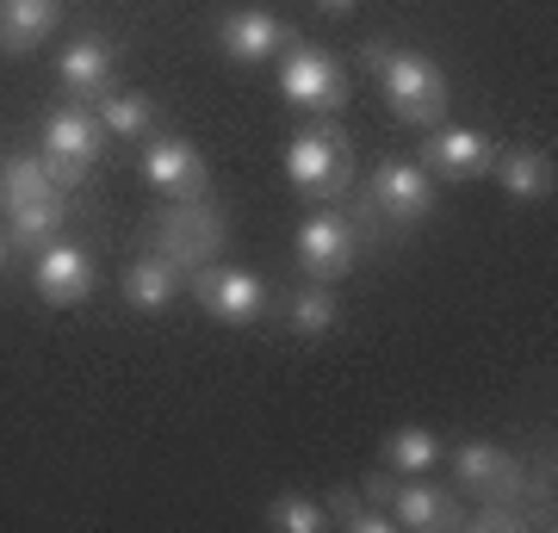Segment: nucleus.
<instances>
[{
    "mask_svg": "<svg viewBox=\"0 0 558 533\" xmlns=\"http://www.w3.org/2000/svg\"><path fill=\"white\" fill-rule=\"evenodd\" d=\"M360 62H366V75L379 81V94H385V106H391L398 124H416V131L447 124L453 94H447L440 62H428L422 50H403V44H385V38L360 44Z\"/></svg>",
    "mask_w": 558,
    "mask_h": 533,
    "instance_id": "nucleus-1",
    "label": "nucleus"
},
{
    "mask_svg": "<svg viewBox=\"0 0 558 533\" xmlns=\"http://www.w3.org/2000/svg\"><path fill=\"white\" fill-rule=\"evenodd\" d=\"M354 205H348V218H354L360 242L373 237L385 242L391 230H410V223H422L428 211H435V174L422 168V161H403V156H385L373 174H366V186L360 193H348Z\"/></svg>",
    "mask_w": 558,
    "mask_h": 533,
    "instance_id": "nucleus-2",
    "label": "nucleus"
},
{
    "mask_svg": "<svg viewBox=\"0 0 558 533\" xmlns=\"http://www.w3.org/2000/svg\"><path fill=\"white\" fill-rule=\"evenodd\" d=\"M286 180L317 205H341L354 193V137L329 112H317V124H304L299 137L286 143Z\"/></svg>",
    "mask_w": 558,
    "mask_h": 533,
    "instance_id": "nucleus-3",
    "label": "nucleus"
},
{
    "mask_svg": "<svg viewBox=\"0 0 558 533\" xmlns=\"http://www.w3.org/2000/svg\"><path fill=\"white\" fill-rule=\"evenodd\" d=\"M100 156H106V124L87 99H62V106L44 112L38 161H44V174H50V186H62V193L87 186V174H94Z\"/></svg>",
    "mask_w": 558,
    "mask_h": 533,
    "instance_id": "nucleus-4",
    "label": "nucleus"
},
{
    "mask_svg": "<svg viewBox=\"0 0 558 533\" xmlns=\"http://www.w3.org/2000/svg\"><path fill=\"white\" fill-rule=\"evenodd\" d=\"M143 242H149L156 255H168L180 274L193 279L199 267H211V261H218V249H223V211H218L205 193L161 198V211L149 218Z\"/></svg>",
    "mask_w": 558,
    "mask_h": 533,
    "instance_id": "nucleus-5",
    "label": "nucleus"
},
{
    "mask_svg": "<svg viewBox=\"0 0 558 533\" xmlns=\"http://www.w3.org/2000/svg\"><path fill=\"white\" fill-rule=\"evenodd\" d=\"M360 496H366V502H379V509L391 514V528H410V533L465 528V496L428 484V472H422V477H398V472H385V465H379V472H366Z\"/></svg>",
    "mask_w": 558,
    "mask_h": 533,
    "instance_id": "nucleus-6",
    "label": "nucleus"
},
{
    "mask_svg": "<svg viewBox=\"0 0 558 533\" xmlns=\"http://www.w3.org/2000/svg\"><path fill=\"white\" fill-rule=\"evenodd\" d=\"M186 286H193V298H199V311L218 316V323H230V329H242V323H260V316L274 311L267 279L248 274V267H230V261H211V267H199Z\"/></svg>",
    "mask_w": 558,
    "mask_h": 533,
    "instance_id": "nucleus-7",
    "label": "nucleus"
},
{
    "mask_svg": "<svg viewBox=\"0 0 558 533\" xmlns=\"http://www.w3.org/2000/svg\"><path fill=\"white\" fill-rule=\"evenodd\" d=\"M299 267H304V279H323V286H336L348 267L360 261V230H354V218L341 211V205H317L311 218L299 223Z\"/></svg>",
    "mask_w": 558,
    "mask_h": 533,
    "instance_id": "nucleus-8",
    "label": "nucleus"
},
{
    "mask_svg": "<svg viewBox=\"0 0 558 533\" xmlns=\"http://www.w3.org/2000/svg\"><path fill=\"white\" fill-rule=\"evenodd\" d=\"M453 490L465 496V502H478V496H515L521 509H527V459H515L509 447H497V440H459L453 447Z\"/></svg>",
    "mask_w": 558,
    "mask_h": 533,
    "instance_id": "nucleus-9",
    "label": "nucleus"
},
{
    "mask_svg": "<svg viewBox=\"0 0 558 533\" xmlns=\"http://www.w3.org/2000/svg\"><path fill=\"white\" fill-rule=\"evenodd\" d=\"M279 94L292 106H304V112H336L348 99V81H341L329 50H317L304 38H286V50H279Z\"/></svg>",
    "mask_w": 558,
    "mask_h": 533,
    "instance_id": "nucleus-10",
    "label": "nucleus"
},
{
    "mask_svg": "<svg viewBox=\"0 0 558 533\" xmlns=\"http://www.w3.org/2000/svg\"><path fill=\"white\" fill-rule=\"evenodd\" d=\"M143 180L156 186L161 198H180V193H205L211 186V168H205L199 143L180 137V131H149L143 137Z\"/></svg>",
    "mask_w": 558,
    "mask_h": 533,
    "instance_id": "nucleus-11",
    "label": "nucleus"
},
{
    "mask_svg": "<svg viewBox=\"0 0 558 533\" xmlns=\"http://www.w3.org/2000/svg\"><path fill=\"white\" fill-rule=\"evenodd\" d=\"M32 286H38L44 304H57V311H69V304H81V298H94V255H87V242L75 237H50L32 255Z\"/></svg>",
    "mask_w": 558,
    "mask_h": 533,
    "instance_id": "nucleus-12",
    "label": "nucleus"
},
{
    "mask_svg": "<svg viewBox=\"0 0 558 533\" xmlns=\"http://www.w3.org/2000/svg\"><path fill=\"white\" fill-rule=\"evenodd\" d=\"M422 168L435 180H478L497 168V143L472 124H435L428 143H422Z\"/></svg>",
    "mask_w": 558,
    "mask_h": 533,
    "instance_id": "nucleus-13",
    "label": "nucleus"
},
{
    "mask_svg": "<svg viewBox=\"0 0 558 533\" xmlns=\"http://www.w3.org/2000/svg\"><path fill=\"white\" fill-rule=\"evenodd\" d=\"M286 20L279 13H267V7H236V13H223L218 20V50L230 62H267L286 50Z\"/></svg>",
    "mask_w": 558,
    "mask_h": 533,
    "instance_id": "nucleus-14",
    "label": "nucleus"
},
{
    "mask_svg": "<svg viewBox=\"0 0 558 533\" xmlns=\"http://www.w3.org/2000/svg\"><path fill=\"white\" fill-rule=\"evenodd\" d=\"M57 75H62V94L69 99H87V106H94V99L112 94V81H119V50L106 38H75L62 50Z\"/></svg>",
    "mask_w": 558,
    "mask_h": 533,
    "instance_id": "nucleus-15",
    "label": "nucleus"
},
{
    "mask_svg": "<svg viewBox=\"0 0 558 533\" xmlns=\"http://www.w3.org/2000/svg\"><path fill=\"white\" fill-rule=\"evenodd\" d=\"M180 292H186V274H180L168 255H156V249H143V255L124 267V304H131L137 316L168 311Z\"/></svg>",
    "mask_w": 558,
    "mask_h": 533,
    "instance_id": "nucleus-16",
    "label": "nucleus"
},
{
    "mask_svg": "<svg viewBox=\"0 0 558 533\" xmlns=\"http://www.w3.org/2000/svg\"><path fill=\"white\" fill-rule=\"evenodd\" d=\"M490 174L502 180V193L515 198V205H546L553 186H558L553 156L534 149V143H509V149H497V168H490Z\"/></svg>",
    "mask_w": 558,
    "mask_h": 533,
    "instance_id": "nucleus-17",
    "label": "nucleus"
},
{
    "mask_svg": "<svg viewBox=\"0 0 558 533\" xmlns=\"http://www.w3.org/2000/svg\"><path fill=\"white\" fill-rule=\"evenodd\" d=\"M62 20V0H0V50L7 57H32Z\"/></svg>",
    "mask_w": 558,
    "mask_h": 533,
    "instance_id": "nucleus-18",
    "label": "nucleus"
},
{
    "mask_svg": "<svg viewBox=\"0 0 558 533\" xmlns=\"http://www.w3.org/2000/svg\"><path fill=\"white\" fill-rule=\"evenodd\" d=\"M440 459H447V440L435 435V428H422V422H410V428H391L379 447V465L385 472H398V477H422V472H435Z\"/></svg>",
    "mask_w": 558,
    "mask_h": 533,
    "instance_id": "nucleus-19",
    "label": "nucleus"
},
{
    "mask_svg": "<svg viewBox=\"0 0 558 533\" xmlns=\"http://www.w3.org/2000/svg\"><path fill=\"white\" fill-rule=\"evenodd\" d=\"M279 316H286V329L299 341H317L336 329V292L323 279H304V286H292V292L279 298Z\"/></svg>",
    "mask_w": 558,
    "mask_h": 533,
    "instance_id": "nucleus-20",
    "label": "nucleus"
},
{
    "mask_svg": "<svg viewBox=\"0 0 558 533\" xmlns=\"http://www.w3.org/2000/svg\"><path fill=\"white\" fill-rule=\"evenodd\" d=\"M94 112H100L106 137H124V143H143L149 131L161 124V106L149 94H124V87H112V94L94 99Z\"/></svg>",
    "mask_w": 558,
    "mask_h": 533,
    "instance_id": "nucleus-21",
    "label": "nucleus"
},
{
    "mask_svg": "<svg viewBox=\"0 0 558 533\" xmlns=\"http://www.w3.org/2000/svg\"><path fill=\"white\" fill-rule=\"evenodd\" d=\"M62 218H69V198H62V193L32 198L25 211H13V218H7V249H20V255H38L50 237H62Z\"/></svg>",
    "mask_w": 558,
    "mask_h": 533,
    "instance_id": "nucleus-22",
    "label": "nucleus"
},
{
    "mask_svg": "<svg viewBox=\"0 0 558 533\" xmlns=\"http://www.w3.org/2000/svg\"><path fill=\"white\" fill-rule=\"evenodd\" d=\"M44 193H62V186H50V174H44L38 156H7L0 161V205H7V218L25 211V205L44 198Z\"/></svg>",
    "mask_w": 558,
    "mask_h": 533,
    "instance_id": "nucleus-23",
    "label": "nucleus"
},
{
    "mask_svg": "<svg viewBox=\"0 0 558 533\" xmlns=\"http://www.w3.org/2000/svg\"><path fill=\"white\" fill-rule=\"evenodd\" d=\"M323 514H329V528H341V533H391V514H385L379 502H366L360 490H348V484L329 490Z\"/></svg>",
    "mask_w": 558,
    "mask_h": 533,
    "instance_id": "nucleus-24",
    "label": "nucleus"
},
{
    "mask_svg": "<svg viewBox=\"0 0 558 533\" xmlns=\"http://www.w3.org/2000/svg\"><path fill=\"white\" fill-rule=\"evenodd\" d=\"M267 528H279V533H323V528H329V514H323L317 496L279 490L274 502H267Z\"/></svg>",
    "mask_w": 558,
    "mask_h": 533,
    "instance_id": "nucleus-25",
    "label": "nucleus"
},
{
    "mask_svg": "<svg viewBox=\"0 0 558 533\" xmlns=\"http://www.w3.org/2000/svg\"><path fill=\"white\" fill-rule=\"evenodd\" d=\"M317 7H323V13H354L360 0H317Z\"/></svg>",
    "mask_w": 558,
    "mask_h": 533,
    "instance_id": "nucleus-26",
    "label": "nucleus"
},
{
    "mask_svg": "<svg viewBox=\"0 0 558 533\" xmlns=\"http://www.w3.org/2000/svg\"><path fill=\"white\" fill-rule=\"evenodd\" d=\"M7 255H13V249H7V230H0V267H7Z\"/></svg>",
    "mask_w": 558,
    "mask_h": 533,
    "instance_id": "nucleus-27",
    "label": "nucleus"
}]
</instances>
